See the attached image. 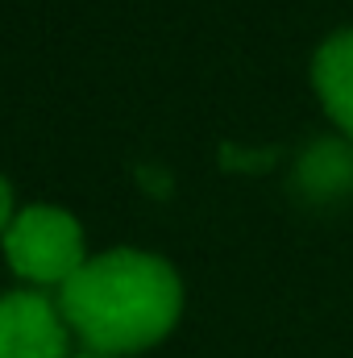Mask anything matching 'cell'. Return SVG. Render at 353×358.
<instances>
[{"instance_id":"6da1fadb","label":"cell","mask_w":353,"mask_h":358,"mask_svg":"<svg viewBox=\"0 0 353 358\" xmlns=\"http://www.w3.org/2000/svg\"><path fill=\"white\" fill-rule=\"evenodd\" d=\"M59 308L88 350L112 358L142 355L179 325L183 279L163 255L117 246L91 255L59 287Z\"/></svg>"},{"instance_id":"7a4b0ae2","label":"cell","mask_w":353,"mask_h":358,"mask_svg":"<svg viewBox=\"0 0 353 358\" xmlns=\"http://www.w3.org/2000/svg\"><path fill=\"white\" fill-rule=\"evenodd\" d=\"M8 271L38 292H59L88 263V238L75 213L59 204H25L0 238Z\"/></svg>"},{"instance_id":"3957f363","label":"cell","mask_w":353,"mask_h":358,"mask_svg":"<svg viewBox=\"0 0 353 358\" xmlns=\"http://www.w3.org/2000/svg\"><path fill=\"white\" fill-rule=\"evenodd\" d=\"M71 338L59 296L38 287L0 296V358H71Z\"/></svg>"},{"instance_id":"277c9868","label":"cell","mask_w":353,"mask_h":358,"mask_svg":"<svg viewBox=\"0 0 353 358\" xmlns=\"http://www.w3.org/2000/svg\"><path fill=\"white\" fill-rule=\"evenodd\" d=\"M312 88L337 134L353 142V29H337L320 42L312 59Z\"/></svg>"},{"instance_id":"5b68a950","label":"cell","mask_w":353,"mask_h":358,"mask_svg":"<svg viewBox=\"0 0 353 358\" xmlns=\"http://www.w3.org/2000/svg\"><path fill=\"white\" fill-rule=\"evenodd\" d=\"M295 183L312 200H333L353 192V142L350 138H320L299 155Z\"/></svg>"},{"instance_id":"8992f818","label":"cell","mask_w":353,"mask_h":358,"mask_svg":"<svg viewBox=\"0 0 353 358\" xmlns=\"http://www.w3.org/2000/svg\"><path fill=\"white\" fill-rule=\"evenodd\" d=\"M13 217H17V204H13V187H8V179L0 176V238H4V229L13 225Z\"/></svg>"},{"instance_id":"52a82bcc","label":"cell","mask_w":353,"mask_h":358,"mask_svg":"<svg viewBox=\"0 0 353 358\" xmlns=\"http://www.w3.org/2000/svg\"><path fill=\"white\" fill-rule=\"evenodd\" d=\"M71 358H112V355H96V350H84V355H71Z\"/></svg>"}]
</instances>
